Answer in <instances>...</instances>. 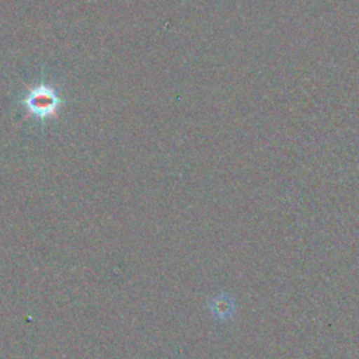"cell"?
I'll list each match as a JSON object with an SVG mask.
<instances>
[{
    "instance_id": "6da1fadb",
    "label": "cell",
    "mask_w": 359,
    "mask_h": 359,
    "mask_svg": "<svg viewBox=\"0 0 359 359\" xmlns=\"http://www.w3.org/2000/svg\"><path fill=\"white\" fill-rule=\"evenodd\" d=\"M24 104L29 114L43 119L46 116L56 115V109L60 104V100L50 87L38 86L28 90V95L24 98Z\"/></svg>"
},
{
    "instance_id": "7a4b0ae2",
    "label": "cell",
    "mask_w": 359,
    "mask_h": 359,
    "mask_svg": "<svg viewBox=\"0 0 359 359\" xmlns=\"http://www.w3.org/2000/svg\"><path fill=\"white\" fill-rule=\"evenodd\" d=\"M234 300L227 293H219L209 302V311L219 321L229 320L234 314Z\"/></svg>"
}]
</instances>
